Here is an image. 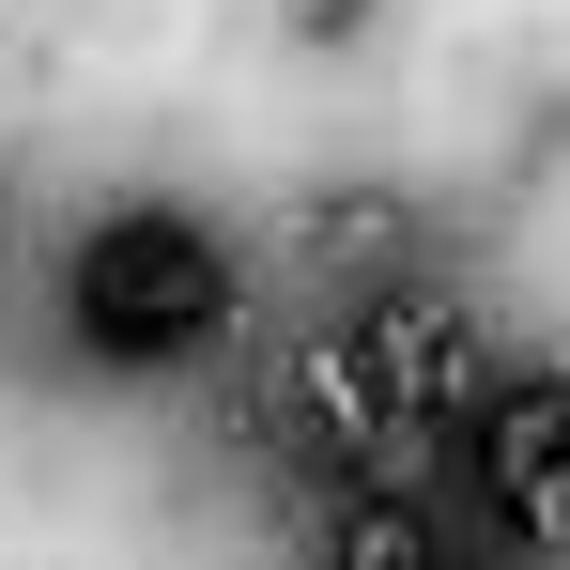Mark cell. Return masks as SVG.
I'll return each instance as SVG.
<instances>
[{
    "label": "cell",
    "mask_w": 570,
    "mask_h": 570,
    "mask_svg": "<svg viewBox=\"0 0 570 570\" xmlns=\"http://www.w3.org/2000/svg\"><path fill=\"white\" fill-rule=\"evenodd\" d=\"M463 432H478V478H493V524L570 556V371H509Z\"/></svg>",
    "instance_id": "obj_2"
},
{
    "label": "cell",
    "mask_w": 570,
    "mask_h": 570,
    "mask_svg": "<svg viewBox=\"0 0 570 570\" xmlns=\"http://www.w3.org/2000/svg\"><path fill=\"white\" fill-rule=\"evenodd\" d=\"M78 324H94V355H200L232 324V263L200 247L186 216H124L78 263Z\"/></svg>",
    "instance_id": "obj_1"
},
{
    "label": "cell",
    "mask_w": 570,
    "mask_h": 570,
    "mask_svg": "<svg viewBox=\"0 0 570 570\" xmlns=\"http://www.w3.org/2000/svg\"><path fill=\"white\" fill-rule=\"evenodd\" d=\"M308 263L355 293V278H401V200H371V186H340V200H308Z\"/></svg>",
    "instance_id": "obj_4"
},
{
    "label": "cell",
    "mask_w": 570,
    "mask_h": 570,
    "mask_svg": "<svg viewBox=\"0 0 570 570\" xmlns=\"http://www.w3.org/2000/svg\"><path fill=\"white\" fill-rule=\"evenodd\" d=\"M355 324H371L401 416H478V401H493V355H478L463 293H385V308H355Z\"/></svg>",
    "instance_id": "obj_3"
},
{
    "label": "cell",
    "mask_w": 570,
    "mask_h": 570,
    "mask_svg": "<svg viewBox=\"0 0 570 570\" xmlns=\"http://www.w3.org/2000/svg\"><path fill=\"white\" fill-rule=\"evenodd\" d=\"M324 540H340L355 570H416V556H432V524H416L401 493H340V509H324Z\"/></svg>",
    "instance_id": "obj_5"
}]
</instances>
